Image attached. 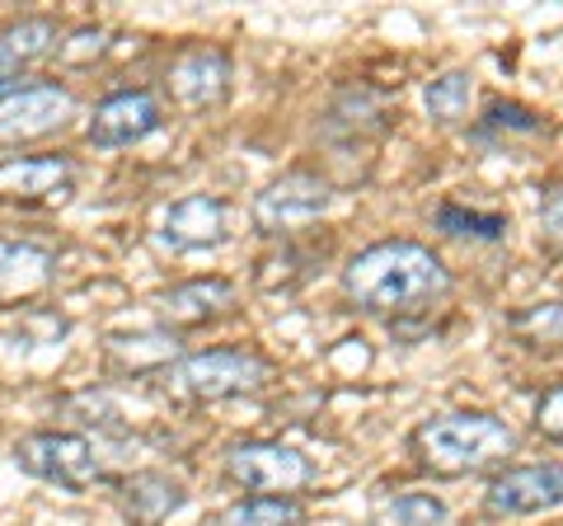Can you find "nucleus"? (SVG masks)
<instances>
[{
  "mask_svg": "<svg viewBox=\"0 0 563 526\" xmlns=\"http://www.w3.org/2000/svg\"><path fill=\"white\" fill-rule=\"evenodd\" d=\"M343 292L366 310H422L451 292V273L428 244L380 240L343 269Z\"/></svg>",
  "mask_w": 563,
  "mask_h": 526,
  "instance_id": "nucleus-1",
  "label": "nucleus"
},
{
  "mask_svg": "<svg viewBox=\"0 0 563 526\" xmlns=\"http://www.w3.org/2000/svg\"><path fill=\"white\" fill-rule=\"evenodd\" d=\"M413 456L432 475H474L517 451V432L493 414H437L413 428Z\"/></svg>",
  "mask_w": 563,
  "mask_h": 526,
  "instance_id": "nucleus-2",
  "label": "nucleus"
},
{
  "mask_svg": "<svg viewBox=\"0 0 563 526\" xmlns=\"http://www.w3.org/2000/svg\"><path fill=\"white\" fill-rule=\"evenodd\" d=\"M263 381H268V362L250 353V348H211V353H192L165 372L169 395H184V399L250 395Z\"/></svg>",
  "mask_w": 563,
  "mask_h": 526,
  "instance_id": "nucleus-3",
  "label": "nucleus"
},
{
  "mask_svg": "<svg viewBox=\"0 0 563 526\" xmlns=\"http://www.w3.org/2000/svg\"><path fill=\"white\" fill-rule=\"evenodd\" d=\"M14 465L33 480H47L70 494H85L99 480V456L76 432H29L14 442Z\"/></svg>",
  "mask_w": 563,
  "mask_h": 526,
  "instance_id": "nucleus-4",
  "label": "nucleus"
},
{
  "mask_svg": "<svg viewBox=\"0 0 563 526\" xmlns=\"http://www.w3.org/2000/svg\"><path fill=\"white\" fill-rule=\"evenodd\" d=\"M333 193L324 179L314 174H287V179L268 184L254 198V226L263 235H291V231H306L329 212Z\"/></svg>",
  "mask_w": 563,
  "mask_h": 526,
  "instance_id": "nucleus-5",
  "label": "nucleus"
},
{
  "mask_svg": "<svg viewBox=\"0 0 563 526\" xmlns=\"http://www.w3.org/2000/svg\"><path fill=\"white\" fill-rule=\"evenodd\" d=\"M225 470H231V480L268 498H291L310 480V461L282 442H244L225 456Z\"/></svg>",
  "mask_w": 563,
  "mask_h": 526,
  "instance_id": "nucleus-6",
  "label": "nucleus"
},
{
  "mask_svg": "<svg viewBox=\"0 0 563 526\" xmlns=\"http://www.w3.org/2000/svg\"><path fill=\"white\" fill-rule=\"evenodd\" d=\"M488 517H536L563 507V465L544 461V465H517L498 475L484 494Z\"/></svg>",
  "mask_w": 563,
  "mask_h": 526,
  "instance_id": "nucleus-7",
  "label": "nucleus"
},
{
  "mask_svg": "<svg viewBox=\"0 0 563 526\" xmlns=\"http://www.w3.org/2000/svg\"><path fill=\"white\" fill-rule=\"evenodd\" d=\"M70 113V95L62 85H20L0 103V142H33L52 128H62Z\"/></svg>",
  "mask_w": 563,
  "mask_h": 526,
  "instance_id": "nucleus-8",
  "label": "nucleus"
},
{
  "mask_svg": "<svg viewBox=\"0 0 563 526\" xmlns=\"http://www.w3.org/2000/svg\"><path fill=\"white\" fill-rule=\"evenodd\" d=\"M161 128V103L151 90H118L95 109L90 142L95 146H132Z\"/></svg>",
  "mask_w": 563,
  "mask_h": 526,
  "instance_id": "nucleus-9",
  "label": "nucleus"
},
{
  "mask_svg": "<svg viewBox=\"0 0 563 526\" xmlns=\"http://www.w3.org/2000/svg\"><path fill=\"white\" fill-rule=\"evenodd\" d=\"M169 90L188 109H217L231 90V57L221 47H188L169 66Z\"/></svg>",
  "mask_w": 563,
  "mask_h": 526,
  "instance_id": "nucleus-10",
  "label": "nucleus"
},
{
  "mask_svg": "<svg viewBox=\"0 0 563 526\" xmlns=\"http://www.w3.org/2000/svg\"><path fill=\"white\" fill-rule=\"evenodd\" d=\"M161 240L169 244V250H179V254L217 250V244L225 240V202L207 198V193H192V198L174 202L169 217H165Z\"/></svg>",
  "mask_w": 563,
  "mask_h": 526,
  "instance_id": "nucleus-11",
  "label": "nucleus"
},
{
  "mask_svg": "<svg viewBox=\"0 0 563 526\" xmlns=\"http://www.w3.org/2000/svg\"><path fill=\"white\" fill-rule=\"evenodd\" d=\"M235 306V287L225 277H198V283H184V287H169L161 296V315L169 325H202V320H217Z\"/></svg>",
  "mask_w": 563,
  "mask_h": 526,
  "instance_id": "nucleus-12",
  "label": "nucleus"
},
{
  "mask_svg": "<svg viewBox=\"0 0 563 526\" xmlns=\"http://www.w3.org/2000/svg\"><path fill=\"white\" fill-rule=\"evenodd\" d=\"M122 507H128L132 526H161L184 507V484L161 475V470H141L122 484Z\"/></svg>",
  "mask_w": 563,
  "mask_h": 526,
  "instance_id": "nucleus-13",
  "label": "nucleus"
},
{
  "mask_svg": "<svg viewBox=\"0 0 563 526\" xmlns=\"http://www.w3.org/2000/svg\"><path fill=\"white\" fill-rule=\"evenodd\" d=\"M70 188V165L62 155H29L0 165V198H52Z\"/></svg>",
  "mask_w": 563,
  "mask_h": 526,
  "instance_id": "nucleus-14",
  "label": "nucleus"
},
{
  "mask_svg": "<svg viewBox=\"0 0 563 526\" xmlns=\"http://www.w3.org/2000/svg\"><path fill=\"white\" fill-rule=\"evenodd\" d=\"M52 47H57V24L52 20H20L0 29V80H20Z\"/></svg>",
  "mask_w": 563,
  "mask_h": 526,
  "instance_id": "nucleus-15",
  "label": "nucleus"
},
{
  "mask_svg": "<svg viewBox=\"0 0 563 526\" xmlns=\"http://www.w3.org/2000/svg\"><path fill=\"white\" fill-rule=\"evenodd\" d=\"M296 522H301V503L296 498H268V494L231 503L221 513V526H296Z\"/></svg>",
  "mask_w": 563,
  "mask_h": 526,
  "instance_id": "nucleus-16",
  "label": "nucleus"
},
{
  "mask_svg": "<svg viewBox=\"0 0 563 526\" xmlns=\"http://www.w3.org/2000/svg\"><path fill=\"white\" fill-rule=\"evenodd\" d=\"M470 72H446V76H437L428 90H422V103H428V113L437 122H455V118H465L470 109Z\"/></svg>",
  "mask_w": 563,
  "mask_h": 526,
  "instance_id": "nucleus-17",
  "label": "nucleus"
},
{
  "mask_svg": "<svg viewBox=\"0 0 563 526\" xmlns=\"http://www.w3.org/2000/svg\"><path fill=\"white\" fill-rule=\"evenodd\" d=\"M380 522L385 526H442L446 503L437 494H399L390 503H380Z\"/></svg>",
  "mask_w": 563,
  "mask_h": 526,
  "instance_id": "nucleus-18",
  "label": "nucleus"
},
{
  "mask_svg": "<svg viewBox=\"0 0 563 526\" xmlns=\"http://www.w3.org/2000/svg\"><path fill=\"white\" fill-rule=\"evenodd\" d=\"M512 335H521L526 343L559 348L563 343V302H540L531 310L512 315Z\"/></svg>",
  "mask_w": 563,
  "mask_h": 526,
  "instance_id": "nucleus-19",
  "label": "nucleus"
},
{
  "mask_svg": "<svg viewBox=\"0 0 563 526\" xmlns=\"http://www.w3.org/2000/svg\"><path fill=\"white\" fill-rule=\"evenodd\" d=\"M437 226L446 235H474V240H503L507 235V221L498 212H465V207H437Z\"/></svg>",
  "mask_w": 563,
  "mask_h": 526,
  "instance_id": "nucleus-20",
  "label": "nucleus"
},
{
  "mask_svg": "<svg viewBox=\"0 0 563 526\" xmlns=\"http://www.w3.org/2000/svg\"><path fill=\"white\" fill-rule=\"evenodd\" d=\"M109 353L122 362V366H132V372H146V366L155 362H165L174 358V339L165 335H136V339H109Z\"/></svg>",
  "mask_w": 563,
  "mask_h": 526,
  "instance_id": "nucleus-21",
  "label": "nucleus"
},
{
  "mask_svg": "<svg viewBox=\"0 0 563 526\" xmlns=\"http://www.w3.org/2000/svg\"><path fill=\"white\" fill-rule=\"evenodd\" d=\"M24 269H33V273H47V269H52V254H43V250H29V244H5V240H0V283H10V277H20Z\"/></svg>",
  "mask_w": 563,
  "mask_h": 526,
  "instance_id": "nucleus-22",
  "label": "nucleus"
},
{
  "mask_svg": "<svg viewBox=\"0 0 563 526\" xmlns=\"http://www.w3.org/2000/svg\"><path fill=\"white\" fill-rule=\"evenodd\" d=\"M536 432L563 447V385H554V391L540 395V405H536Z\"/></svg>",
  "mask_w": 563,
  "mask_h": 526,
  "instance_id": "nucleus-23",
  "label": "nucleus"
},
{
  "mask_svg": "<svg viewBox=\"0 0 563 526\" xmlns=\"http://www.w3.org/2000/svg\"><path fill=\"white\" fill-rule=\"evenodd\" d=\"M488 128H507V132L536 136V132H540V118H536V113H526V109H517V103H493L488 118H484V132H488Z\"/></svg>",
  "mask_w": 563,
  "mask_h": 526,
  "instance_id": "nucleus-24",
  "label": "nucleus"
},
{
  "mask_svg": "<svg viewBox=\"0 0 563 526\" xmlns=\"http://www.w3.org/2000/svg\"><path fill=\"white\" fill-rule=\"evenodd\" d=\"M99 52H103V29H76V33H70V39L57 47V57L76 66V62L99 57Z\"/></svg>",
  "mask_w": 563,
  "mask_h": 526,
  "instance_id": "nucleus-25",
  "label": "nucleus"
},
{
  "mask_svg": "<svg viewBox=\"0 0 563 526\" xmlns=\"http://www.w3.org/2000/svg\"><path fill=\"white\" fill-rule=\"evenodd\" d=\"M540 226H544V235H550L559 250H563V188L544 193V202H540Z\"/></svg>",
  "mask_w": 563,
  "mask_h": 526,
  "instance_id": "nucleus-26",
  "label": "nucleus"
},
{
  "mask_svg": "<svg viewBox=\"0 0 563 526\" xmlns=\"http://www.w3.org/2000/svg\"><path fill=\"white\" fill-rule=\"evenodd\" d=\"M14 90H20V80H0V103H5Z\"/></svg>",
  "mask_w": 563,
  "mask_h": 526,
  "instance_id": "nucleus-27",
  "label": "nucleus"
}]
</instances>
